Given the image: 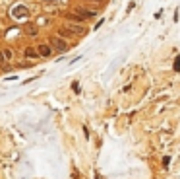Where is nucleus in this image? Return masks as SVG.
Returning <instances> with one entry per match:
<instances>
[{
	"label": "nucleus",
	"instance_id": "nucleus-1",
	"mask_svg": "<svg viewBox=\"0 0 180 179\" xmlns=\"http://www.w3.org/2000/svg\"><path fill=\"white\" fill-rule=\"evenodd\" d=\"M50 47H52V49H56L58 53H66V51H68V43L60 37V35L50 37Z\"/></svg>",
	"mask_w": 180,
	"mask_h": 179
},
{
	"label": "nucleus",
	"instance_id": "nucleus-2",
	"mask_svg": "<svg viewBox=\"0 0 180 179\" xmlns=\"http://www.w3.org/2000/svg\"><path fill=\"white\" fill-rule=\"evenodd\" d=\"M64 25H66V27H68V29L72 31L74 35H83V33H85V31H87V29L83 27L81 24H64Z\"/></svg>",
	"mask_w": 180,
	"mask_h": 179
},
{
	"label": "nucleus",
	"instance_id": "nucleus-3",
	"mask_svg": "<svg viewBox=\"0 0 180 179\" xmlns=\"http://www.w3.org/2000/svg\"><path fill=\"white\" fill-rule=\"evenodd\" d=\"M27 8H25V6H16L14 10H12V16H14V18H27Z\"/></svg>",
	"mask_w": 180,
	"mask_h": 179
},
{
	"label": "nucleus",
	"instance_id": "nucleus-4",
	"mask_svg": "<svg viewBox=\"0 0 180 179\" xmlns=\"http://www.w3.org/2000/svg\"><path fill=\"white\" fill-rule=\"evenodd\" d=\"M37 51H39V57H50L52 55V47L47 45V43L39 45V47H37Z\"/></svg>",
	"mask_w": 180,
	"mask_h": 179
},
{
	"label": "nucleus",
	"instance_id": "nucleus-5",
	"mask_svg": "<svg viewBox=\"0 0 180 179\" xmlns=\"http://www.w3.org/2000/svg\"><path fill=\"white\" fill-rule=\"evenodd\" d=\"M76 12H78L79 16H81V18H83V20H89V18H95V12H93V10H85V8H81V6H78V8H76Z\"/></svg>",
	"mask_w": 180,
	"mask_h": 179
},
{
	"label": "nucleus",
	"instance_id": "nucleus-6",
	"mask_svg": "<svg viewBox=\"0 0 180 179\" xmlns=\"http://www.w3.org/2000/svg\"><path fill=\"white\" fill-rule=\"evenodd\" d=\"M23 31H25L27 35H37V31H39V27H37L35 24H25V25H23Z\"/></svg>",
	"mask_w": 180,
	"mask_h": 179
},
{
	"label": "nucleus",
	"instance_id": "nucleus-7",
	"mask_svg": "<svg viewBox=\"0 0 180 179\" xmlns=\"http://www.w3.org/2000/svg\"><path fill=\"white\" fill-rule=\"evenodd\" d=\"M66 20H70V22H76V24H83V22H85V20H83L78 12H74V14H66Z\"/></svg>",
	"mask_w": 180,
	"mask_h": 179
},
{
	"label": "nucleus",
	"instance_id": "nucleus-8",
	"mask_svg": "<svg viewBox=\"0 0 180 179\" xmlns=\"http://www.w3.org/2000/svg\"><path fill=\"white\" fill-rule=\"evenodd\" d=\"M23 55L27 57V59H37V57H39V51H37V49H33V47H27Z\"/></svg>",
	"mask_w": 180,
	"mask_h": 179
},
{
	"label": "nucleus",
	"instance_id": "nucleus-9",
	"mask_svg": "<svg viewBox=\"0 0 180 179\" xmlns=\"http://www.w3.org/2000/svg\"><path fill=\"white\" fill-rule=\"evenodd\" d=\"M172 70L180 72V55H176V59H174V62H172Z\"/></svg>",
	"mask_w": 180,
	"mask_h": 179
},
{
	"label": "nucleus",
	"instance_id": "nucleus-10",
	"mask_svg": "<svg viewBox=\"0 0 180 179\" xmlns=\"http://www.w3.org/2000/svg\"><path fill=\"white\" fill-rule=\"evenodd\" d=\"M81 2H87V4H93V6H103V0H81Z\"/></svg>",
	"mask_w": 180,
	"mask_h": 179
},
{
	"label": "nucleus",
	"instance_id": "nucleus-11",
	"mask_svg": "<svg viewBox=\"0 0 180 179\" xmlns=\"http://www.w3.org/2000/svg\"><path fill=\"white\" fill-rule=\"evenodd\" d=\"M4 57H6V60H12L14 59V53L10 49H4Z\"/></svg>",
	"mask_w": 180,
	"mask_h": 179
},
{
	"label": "nucleus",
	"instance_id": "nucleus-12",
	"mask_svg": "<svg viewBox=\"0 0 180 179\" xmlns=\"http://www.w3.org/2000/svg\"><path fill=\"white\" fill-rule=\"evenodd\" d=\"M168 164H171V158H168V156H165V158H163V166H165V167H168Z\"/></svg>",
	"mask_w": 180,
	"mask_h": 179
},
{
	"label": "nucleus",
	"instance_id": "nucleus-13",
	"mask_svg": "<svg viewBox=\"0 0 180 179\" xmlns=\"http://www.w3.org/2000/svg\"><path fill=\"white\" fill-rule=\"evenodd\" d=\"M72 86H74V92H76V93H79V84H78V82H74Z\"/></svg>",
	"mask_w": 180,
	"mask_h": 179
},
{
	"label": "nucleus",
	"instance_id": "nucleus-14",
	"mask_svg": "<svg viewBox=\"0 0 180 179\" xmlns=\"http://www.w3.org/2000/svg\"><path fill=\"white\" fill-rule=\"evenodd\" d=\"M4 60H6V57H4L2 53H0V62H4Z\"/></svg>",
	"mask_w": 180,
	"mask_h": 179
}]
</instances>
